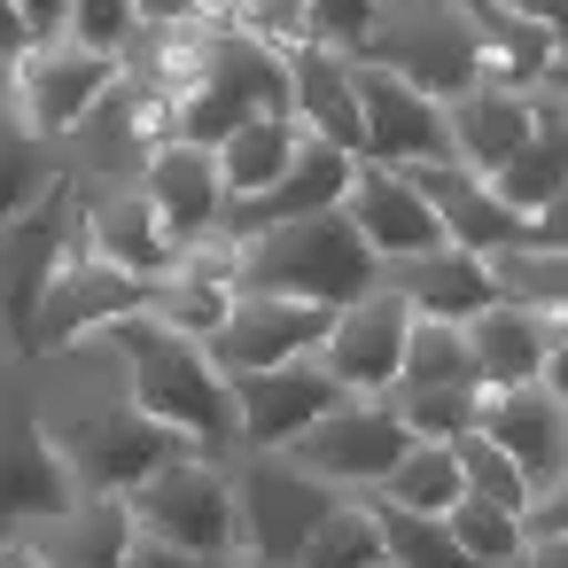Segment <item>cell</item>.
Wrapping results in <instances>:
<instances>
[{
    "label": "cell",
    "mask_w": 568,
    "mask_h": 568,
    "mask_svg": "<svg viewBox=\"0 0 568 568\" xmlns=\"http://www.w3.org/2000/svg\"><path fill=\"white\" fill-rule=\"evenodd\" d=\"M467 498V483H459V459H452V444H405V459L382 475V490H374V506H397V514H452Z\"/></svg>",
    "instance_id": "4dcf8cb0"
},
{
    "label": "cell",
    "mask_w": 568,
    "mask_h": 568,
    "mask_svg": "<svg viewBox=\"0 0 568 568\" xmlns=\"http://www.w3.org/2000/svg\"><path fill=\"white\" fill-rule=\"evenodd\" d=\"M521 545H545V537H568V475H552V483H537L529 498H521Z\"/></svg>",
    "instance_id": "60d3db41"
},
{
    "label": "cell",
    "mask_w": 568,
    "mask_h": 568,
    "mask_svg": "<svg viewBox=\"0 0 568 568\" xmlns=\"http://www.w3.org/2000/svg\"><path fill=\"white\" fill-rule=\"evenodd\" d=\"M351 172H358V156H343V149H327V141H312V133H304L296 164H288V172H281L265 195H250V203H226L219 234H226V242H250V234L296 226V219L343 211V195H351Z\"/></svg>",
    "instance_id": "e0dca14e"
},
{
    "label": "cell",
    "mask_w": 568,
    "mask_h": 568,
    "mask_svg": "<svg viewBox=\"0 0 568 568\" xmlns=\"http://www.w3.org/2000/svg\"><path fill=\"white\" fill-rule=\"evenodd\" d=\"M133 312H149V281L102 265V257L71 234V250H63V265H55L48 296H40V320H32V358L71 351V343H94L102 327H118V320H133Z\"/></svg>",
    "instance_id": "30bf717a"
},
{
    "label": "cell",
    "mask_w": 568,
    "mask_h": 568,
    "mask_svg": "<svg viewBox=\"0 0 568 568\" xmlns=\"http://www.w3.org/2000/svg\"><path fill=\"white\" fill-rule=\"evenodd\" d=\"M405 180L428 195V211H436V226H444L452 250L498 257V250H521V242H529V219L506 211V203L490 195V180H475V172H459V164H413Z\"/></svg>",
    "instance_id": "ffe728a7"
},
{
    "label": "cell",
    "mask_w": 568,
    "mask_h": 568,
    "mask_svg": "<svg viewBox=\"0 0 568 568\" xmlns=\"http://www.w3.org/2000/svg\"><path fill=\"white\" fill-rule=\"evenodd\" d=\"M475 428L521 467L529 490L552 483V475H568V405H560L552 389H537V382H521V389H483V420H475Z\"/></svg>",
    "instance_id": "44dd1931"
},
{
    "label": "cell",
    "mask_w": 568,
    "mask_h": 568,
    "mask_svg": "<svg viewBox=\"0 0 568 568\" xmlns=\"http://www.w3.org/2000/svg\"><path fill=\"white\" fill-rule=\"evenodd\" d=\"M94 343L110 351L125 397H133L149 420H164L172 436H187V444L211 452V459H226V452L242 444V428H234V389H226V374L211 366V351H203L195 335L164 327L156 312H133V320L102 327Z\"/></svg>",
    "instance_id": "7a4b0ae2"
},
{
    "label": "cell",
    "mask_w": 568,
    "mask_h": 568,
    "mask_svg": "<svg viewBox=\"0 0 568 568\" xmlns=\"http://www.w3.org/2000/svg\"><path fill=\"white\" fill-rule=\"evenodd\" d=\"M63 40L118 55V48L133 40V0H71V24H63Z\"/></svg>",
    "instance_id": "ab89813d"
},
{
    "label": "cell",
    "mask_w": 568,
    "mask_h": 568,
    "mask_svg": "<svg viewBox=\"0 0 568 568\" xmlns=\"http://www.w3.org/2000/svg\"><path fill=\"white\" fill-rule=\"evenodd\" d=\"M537 389H552L568 405V320H552V343H545V366H537Z\"/></svg>",
    "instance_id": "f6af8a7d"
},
{
    "label": "cell",
    "mask_w": 568,
    "mask_h": 568,
    "mask_svg": "<svg viewBox=\"0 0 568 568\" xmlns=\"http://www.w3.org/2000/svg\"><path fill=\"white\" fill-rule=\"evenodd\" d=\"M529 94V141L490 172V195L506 203V211H521V219H537L560 187H568V94L560 87H521Z\"/></svg>",
    "instance_id": "603a6c76"
},
{
    "label": "cell",
    "mask_w": 568,
    "mask_h": 568,
    "mask_svg": "<svg viewBox=\"0 0 568 568\" xmlns=\"http://www.w3.org/2000/svg\"><path fill=\"white\" fill-rule=\"evenodd\" d=\"M125 568H250V560H242V552H172V545H149V537H141Z\"/></svg>",
    "instance_id": "b9f144b4"
},
{
    "label": "cell",
    "mask_w": 568,
    "mask_h": 568,
    "mask_svg": "<svg viewBox=\"0 0 568 568\" xmlns=\"http://www.w3.org/2000/svg\"><path fill=\"white\" fill-rule=\"evenodd\" d=\"M125 514H133V529L149 545H172V552H242L234 483H226V459H211V452H187V459L156 467L149 483H133Z\"/></svg>",
    "instance_id": "52a82bcc"
},
{
    "label": "cell",
    "mask_w": 568,
    "mask_h": 568,
    "mask_svg": "<svg viewBox=\"0 0 568 568\" xmlns=\"http://www.w3.org/2000/svg\"><path fill=\"white\" fill-rule=\"evenodd\" d=\"M141 203H149V219H156V234H164L172 250L219 234V219H226L219 156L195 149V141H156L149 164H141Z\"/></svg>",
    "instance_id": "2e32d148"
},
{
    "label": "cell",
    "mask_w": 568,
    "mask_h": 568,
    "mask_svg": "<svg viewBox=\"0 0 568 568\" xmlns=\"http://www.w3.org/2000/svg\"><path fill=\"white\" fill-rule=\"evenodd\" d=\"M545 87H560V94H568V40H560V55H552V71H545Z\"/></svg>",
    "instance_id": "f907efd6"
},
{
    "label": "cell",
    "mask_w": 568,
    "mask_h": 568,
    "mask_svg": "<svg viewBox=\"0 0 568 568\" xmlns=\"http://www.w3.org/2000/svg\"><path fill=\"white\" fill-rule=\"evenodd\" d=\"M71 351H79L87 389L32 405V413H40V436L55 444V459H63V475H71V490L125 498V490L149 483L156 467H172V459L195 452L187 436H172L164 420H149V413L125 397V382H118V366H110L102 343H71Z\"/></svg>",
    "instance_id": "6da1fadb"
},
{
    "label": "cell",
    "mask_w": 568,
    "mask_h": 568,
    "mask_svg": "<svg viewBox=\"0 0 568 568\" xmlns=\"http://www.w3.org/2000/svg\"><path fill=\"white\" fill-rule=\"evenodd\" d=\"M250 118H288V55L265 48L257 32H234L219 24L211 48H203V71L195 87L156 118V141H195V149H219L234 125Z\"/></svg>",
    "instance_id": "277c9868"
},
{
    "label": "cell",
    "mask_w": 568,
    "mask_h": 568,
    "mask_svg": "<svg viewBox=\"0 0 568 568\" xmlns=\"http://www.w3.org/2000/svg\"><path fill=\"white\" fill-rule=\"evenodd\" d=\"M389 413L413 444H452L483 420V389L475 382H428V389H389Z\"/></svg>",
    "instance_id": "1f68e13d"
},
{
    "label": "cell",
    "mask_w": 568,
    "mask_h": 568,
    "mask_svg": "<svg viewBox=\"0 0 568 568\" xmlns=\"http://www.w3.org/2000/svg\"><path fill=\"white\" fill-rule=\"evenodd\" d=\"M405 327H413L405 296L366 288V296H351L343 312H327V335H320L312 358L327 366V382H335L343 397H389V382H397V351H405Z\"/></svg>",
    "instance_id": "5bb4252c"
},
{
    "label": "cell",
    "mask_w": 568,
    "mask_h": 568,
    "mask_svg": "<svg viewBox=\"0 0 568 568\" xmlns=\"http://www.w3.org/2000/svg\"><path fill=\"white\" fill-rule=\"evenodd\" d=\"M211 24L257 32L265 48H296L304 40V0H211Z\"/></svg>",
    "instance_id": "74e56055"
},
{
    "label": "cell",
    "mask_w": 568,
    "mask_h": 568,
    "mask_svg": "<svg viewBox=\"0 0 568 568\" xmlns=\"http://www.w3.org/2000/svg\"><path fill=\"white\" fill-rule=\"evenodd\" d=\"M211 0H133V24H203Z\"/></svg>",
    "instance_id": "ee69618b"
},
{
    "label": "cell",
    "mask_w": 568,
    "mask_h": 568,
    "mask_svg": "<svg viewBox=\"0 0 568 568\" xmlns=\"http://www.w3.org/2000/svg\"><path fill=\"white\" fill-rule=\"evenodd\" d=\"M374 568H389V560H374Z\"/></svg>",
    "instance_id": "f5cc1de1"
},
{
    "label": "cell",
    "mask_w": 568,
    "mask_h": 568,
    "mask_svg": "<svg viewBox=\"0 0 568 568\" xmlns=\"http://www.w3.org/2000/svg\"><path fill=\"white\" fill-rule=\"evenodd\" d=\"M327 335V312L296 304V296H257V288H234L226 320L203 335L211 366L219 374H257V366H288V358H312Z\"/></svg>",
    "instance_id": "9a60e30c"
},
{
    "label": "cell",
    "mask_w": 568,
    "mask_h": 568,
    "mask_svg": "<svg viewBox=\"0 0 568 568\" xmlns=\"http://www.w3.org/2000/svg\"><path fill=\"white\" fill-rule=\"evenodd\" d=\"M374 288L405 296V312H413V320H452V327H467L483 304H498L490 265H483V257H467V250H452V242H444V250H420V257H389Z\"/></svg>",
    "instance_id": "cb8c5ba5"
},
{
    "label": "cell",
    "mask_w": 568,
    "mask_h": 568,
    "mask_svg": "<svg viewBox=\"0 0 568 568\" xmlns=\"http://www.w3.org/2000/svg\"><path fill=\"white\" fill-rule=\"evenodd\" d=\"M452 459H459V483H467V498H490V506H506V514H521V498H529V483H521V467L483 436V428H467V436H452Z\"/></svg>",
    "instance_id": "8d00e7d4"
},
{
    "label": "cell",
    "mask_w": 568,
    "mask_h": 568,
    "mask_svg": "<svg viewBox=\"0 0 568 568\" xmlns=\"http://www.w3.org/2000/svg\"><path fill=\"white\" fill-rule=\"evenodd\" d=\"M79 490L55 459V444L40 436L32 405H0V537H24L32 521L63 514Z\"/></svg>",
    "instance_id": "ac0fdd59"
},
{
    "label": "cell",
    "mask_w": 568,
    "mask_h": 568,
    "mask_svg": "<svg viewBox=\"0 0 568 568\" xmlns=\"http://www.w3.org/2000/svg\"><path fill=\"white\" fill-rule=\"evenodd\" d=\"M545 343H552V320H529V312H514V304H483V312L467 320L475 389H521V382H537Z\"/></svg>",
    "instance_id": "4316f807"
},
{
    "label": "cell",
    "mask_w": 568,
    "mask_h": 568,
    "mask_svg": "<svg viewBox=\"0 0 568 568\" xmlns=\"http://www.w3.org/2000/svg\"><path fill=\"white\" fill-rule=\"evenodd\" d=\"M24 48H32V32L17 24V9H9V0H0V71H9V63H17Z\"/></svg>",
    "instance_id": "7dc6e473"
},
{
    "label": "cell",
    "mask_w": 568,
    "mask_h": 568,
    "mask_svg": "<svg viewBox=\"0 0 568 568\" xmlns=\"http://www.w3.org/2000/svg\"><path fill=\"white\" fill-rule=\"evenodd\" d=\"M483 265H490L498 304H514V312H529V320H568V250L521 242V250H498V257H483Z\"/></svg>",
    "instance_id": "f546056e"
},
{
    "label": "cell",
    "mask_w": 568,
    "mask_h": 568,
    "mask_svg": "<svg viewBox=\"0 0 568 568\" xmlns=\"http://www.w3.org/2000/svg\"><path fill=\"white\" fill-rule=\"evenodd\" d=\"M444 529H452V545H459L475 568H514V560H521V521H514L506 506H490V498H459V506L444 514Z\"/></svg>",
    "instance_id": "d590c367"
},
{
    "label": "cell",
    "mask_w": 568,
    "mask_h": 568,
    "mask_svg": "<svg viewBox=\"0 0 568 568\" xmlns=\"http://www.w3.org/2000/svg\"><path fill=\"white\" fill-rule=\"evenodd\" d=\"M0 87H9V71H0Z\"/></svg>",
    "instance_id": "816d5d0a"
},
{
    "label": "cell",
    "mask_w": 568,
    "mask_h": 568,
    "mask_svg": "<svg viewBox=\"0 0 568 568\" xmlns=\"http://www.w3.org/2000/svg\"><path fill=\"white\" fill-rule=\"evenodd\" d=\"M55 187H63V149L40 141L9 110V87H0V226H17L24 211H40Z\"/></svg>",
    "instance_id": "83f0119b"
},
{
    "label": "cell",
    "mask_w": 568,
    "mask_h": 568,
    "mask_svg": "<svg viewBox=\"0 0 568 568\" xmlns=\"http://www.w3.org/2000/svg\"><path fill=\"white\" fill-rule=\"evenodd\" d=\"M296 149H304V125L296 118H250V125H234L211 156H219V187H226V203H250V195H265L288 164H296Z\"/></svg>",
    "instance_id": "f1b7e54d"
},
{
    "label": "cell",
    "mask_w": 568,
    "mask_h": 568,
    "mask_svg": "<svg viewBox=\"0 0 568 568\" xmlns=\"http://www.w3.org/2000/svg\"><path fill=\"white\" fill-rule=\"evenodd\" d=\"M343 219H351V234L389 265V257H420V250H444V226H436V211H428V195L405 180V172H389V164H358L351 172V195H343Z\"/></svg>",
    "instance_id": "d6986e66"
},
{
    "label": "cell",
    "mask_w": 568,
    "mask_h": 568,
    "mask_svg": "<svg viewBox=\"0 0 568 568\" xmlns=\"http://www.w3.org/2000/svg\"><path fill=\"white\" fill-rule=\"evenodd\" d=\"M226 483H234V529H242L250 568H296L304 537L343 498V490L312 483L288 452H226Z\"/></svg>",
    "instance_id": "8992f818"
},
{
    "label": "cell",
    "mask_w": 568,
    "mask_h": 568,
    "mask_svg": "<svg viewBox=\"0 0 568 568\" xmlns=\"http://www.w3.org/2000/svg\"><path fill=\"white\" fill-rule=\"evenodd\" d=\"M234 389V452H288L312 420H327L343 405V389L327 382L320 358H288V366H257V374H226Z\"/></svg>",
    "instance_id": "4fadbf2b"
},
{
    "label": "cell",
    "mask_w": 568,
    "mask_h": 568,
    "mask_svg": "<svg viewBox=\"0 0 568 568\" xmlns=\"http://www.w3.org/2000/svg\"><path fill=\"white\" fill-rule=\"evenodd\" d=\"M358 63L405 79L428 102H452V94H467L490 71L483 63V32H475V17L459 9V0H389V9L374 17V32H366V48H358Z\"/></svg>",
    "instance_id": "5b68a950"
},
{
    "label": "cell",
    "mask_w": 568,
    "mask_h": 568,
    "mask_svg": "<svg viewBox=\"0 0 568 568\" xmlns=\"http://www.w3.org/2000/svg\"><path fill=\"white\" fill-rule=\"evenodd\" d=\"M125 87V63L102 55V48H79V40H40L9 63V110L40 133V141H71L110 94Z\"/></svg>",
    "instance_id": "ba28073f"
},
{
    "label": "cell",
    "mask_w": 568,
    "mask_h": 568,
    "mask_svg": "<svg viewBox=\"0 0 568 568\" xmlns=\"http://www.w3.org/2000/svg\"><path fill=\"white\" fill-rule=\"evenodd\" d=\"M17 545H24L40 568H125L133 545H141V529H133L125 498H94V490H79L63 514L32 521Z\"/></svg>",
    "instance_id": "7402d4cb"
},
{
    "label": "cell",
    "mask_w": 568,
    "mask_h": 568,
    "mask_svg": "<svg viewBox=\"0 0 568 568\" xmlns=\"http://www.w3.org/2000/svg\"><path fill=\"white\" fill-rule=\"evenodd\" d=\"M382 9H389V0H382Z\"/></svg>",
    "instance_id": "db71d44e"
},
{
    "label": "cell",
    "mask_w": 568,
    "mask_h": 568,
    "mask_svg": "<svg viewBox=\"0 0 568 568\" xmlns=\"http://www.w3.org/2000/svg\"><path fill=\"white\" fill-rule=\"evenodd\" d=\"M366 506H374V498H366ZM374 529H382V560H389V568H475V560L452 545V529H444L436 514L374 506Z\"/></svg>",
    "instance_id": "e575fe53"
},
{
    "label": "cell",
    "mask_w": 568,
    "mask_h": 568,
    "mask_svg": "<svg viewBox=\"0 0 568 568\" xmlns=\"http://www.w3.org/2000/svg\"><path fill=\"white\" fill-rule=\"evenodd\" d=\"M405 444H413V436L397 428L389 397H343L327 420H312V428L288 444V459H296L312 483L343 490V498H374L382 475L405 459Z\"/></svg>",
    "instance_id": "9c48e42d"
},
{
    "label": "cell",
    "mask_w": 568,
    "mask_h": 568,
    "mask_svg": "<svg viewBox=\"0 0 568 568\" xmlns=\"http://www.w3.org/2000/svg\"><path fill=\"white\" fill-rule=\"evenodd\" d=\"M288 55V118L312 133V141H327V149H343V156H358V87H351V55L343 48H320V40H296V48H281Z\"/></svg>",
    "instance_id": "d4e9b609"
},
{
    "label": "cell",
    "mask_w": 568,
    "mask_h": 568,
    "mask_svg": "<svg viewBox=\"0 0 568 568\" xmlns=\"http://www.w3.org/2000/svg\"><path fill=\"white\" fill-rule=\"evenodd\" d=\"M351 87H358V164H389V172H413V164H452V133H444V102L413 94L405 79L374 71L351 55Z\"/></svg>",
    "instance_id": "7c38bea8"
},
{
    "label": "cell",
    "mask_w": 568,
    "mask_h": 568,
    "mask_svg": "<svg viewBox=\"0 0 568 568\" xmlns=\"http://www.w3.org/2000/svg\"><path fill=\"white\" fill-rule=\"evenodd\" d=\"M514 568H568V537H545V545H521Z\"/></svg>",
    "instance_id": "c3c4849f"
},
{
    "label": "cell",
    "mask_w": 568,
    "mask_h": 568,
    "mask_svg": "<svg viewBox=\"0 0 568 568\" xmlns=\"http://www.w3.org/2000/svg\"><path fill=\"white\" fill-rule=\"evenodd\" d=\"M428 382H475L467 327H452V320H413L405 327V351H397V382L389 389H428Z\"/></svg>",
    "instance_id": "d6a6232c"
},
{
    "label": "cell",
    "mask_w": 568,
    "mask_h": 568,
    "mask_svg": "<svg viewBox=\"0 0 568 568\" xmlns=\"http://www.w3.org/2000/svg\"><path fill=\"white\" fill-rule=\"evenodd\" d=\"M71 234H79V195H71V180H63L40 211H24L17 226H0V351H32V320H40V296H48V281H55Z\"/></svg>",
    "instance_id": "8fae6325"
},
{
    "label": "cell",
    "mask_w": 568,
    "mask_h": 568,
    "mask_svg": "<svg viewBox=\"0 0 568 568\" xmlns=\"http://www.w3.org/2000/svg\"><path fill=\"white\" fill-rule=\"evenodd\" d=\"M444 133H452V164L490 180L521 141H529V94L521 87H498V79H475L467 94L444 102Z\"/></svg>",
    "instance_id": "484cf974"
},
{
    "label": "cell",
    "mask_w": 568,
    "mask_h": 568,
    "mask_svg": "<svg viewBox=\"0 0 568 568\" xmlns=\"http://www.w3.org/2000/svg\"><path fill=\"white\" fill-rule=\"evenodd\" d=\"M529 242H537V250H568V187L529 219Z\"/></svg>",
    "instance_id": "bcb514c9"
},
{
    "label": "cell",
    "mask_w": 568,
    "mask_h": 568,
    "mask_svg": "<svg viewBox=\"0 0 568 568\" xmlns=\"http://www.w3.org/2000/svg\"><path fill=\"white\" fill-rule=\"evenodd\" d=\"M374 560H382V529H374L366 498H335V514L296 552V568H374Z\"/></svg>",
    "instance_id": "836d02e7"
},
{
    "label": "cell",
    "mask_w": 568,
    "mask_h": 568,
    "mask_svg": "<svg viewBox=\"0 0 568 568\" xmlns=\"http://www.w3.org/2000/svg\"><path fill=\"white\" fill-rule=\"evenodd\" d=\"M0 568H40V560H32V552H24L17 537H0Z\"/></svg>",
    "instance_id": "681fc988"
},
{
    "label": "cell",
    "mask_w": 568,
    "mask_h": 568,
    "mask_svg": "<svg viewBox=\"0 0 568 568\" xmlns=\"http://www.w3.org/2000/svg\"><path fill=\"white\" fill-rule=\"evenodd\" d=\"M374 281H382V257L351 234L343 211H320V219H296V226H273V234L234 242V288L296 296L312 312H343Z\"/></svg>",
    "instance_id": "3957f363"
},
{
    "label": "cell",
    "mask_w": 568,
    "mask_h": 568,
    "mask_svg": "<svg viewBox=\"0 0 568 568\" xmlns=\"http://www.w3.org/2000/svg\"><path fill=\"white\" fill-rule=\"evenodd\" d=\"M374 17H382V0H304V40L358 55L366 32H374Z\"/></svg>",
    "instance_id": "f35d334b"
},
{
    "label": "cell",
    "mask_w": 568,
    "mask_h": 568,
    "mask_svg": "<svg viewBox=\"0 0 568 568\" xmlns=\"http://www.w3.org/2000/svg\"><path fill=\"white\" fill-rule=\"evenodd\" d=\"M17 9V24L32 32V48L40 40H63V24H71V0H9Z\"/></svg>",
    "instance_id": "7bdbcfd3"
}]
</instances>
